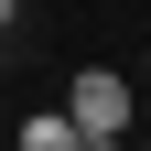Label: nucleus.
<instances>
[{
    "label": "nucleus",
    "mask_w": 151,
    "mask_h": 151,
    "mask_svg": "<svg viewBox=\"0 0 151 151\" xmlns=\"http://www.w3.org/2000/svg\"><path fill=\"white\" fill-rule=\"evenodd\" d=\"M76 140H86V129H76L65 108H32V119H22V151H76Z\"/></svg>",
    "instance_id": "2"
},
{
    "label": "nucleus",
    "mask_w": 151,
    "mask_h": 151,
    "mask_svg": "<svg viewBox=\"0 0 151 151\" xmlns=\"http://www.w3.org/2000/svg\"><path fill=\"white\" fill-rule=\"evenodd\" d=\"M76 151H119V140H76Z\"/></svg>",
    "instance_id": "4"
},
{
    "label": "nucleus",
    "mask_w": 151,
    "mask_h": 151,
    "mask_svg": "<svg viewBox=\"0 0 151 151\" xmlns=\"http://www.w3.org/2000/svg\"><path fill=\"white\" fill-rule=\"evenodd\" d=\"M65 119L86 129V140H119V129L140 119V86H129L119 65H76V86H65Z\"/></svg>",
    "instance_id": "1"
},
{
    "label": "nucleus",
    "mask_w": 151,
    "mask_h": 151,
    "mask_svg": "<svg viewBox=\"0 0 151 151\" xmlns=\"http://www.w3.org/2000/svg\"><path fill=\"white\" fill-rule=\"evenodd\" d=\"M11 22H22V0H0V32H11Z\"/></svg>",
    "instance_id": "3"
}]
</instances>
